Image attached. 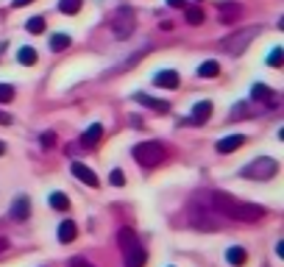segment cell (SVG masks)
I'll return each instance as SVG.
<instances>
[{
	"mask_svg": "<svg viewBox=\"0 0 284 267\" xmlns=\"http://www.w3.org/2000/svg\"><path fill=\"white\" fill-rule=\"evenodd\" d=\"M212 206L220 211L223 217L228 220H240V223H256V220L265 217V209L256 203H248V200H237L228 192H214L212 195Z\"/></svg>",
	"mask_w": 284,
	"mask_h": 267,
	"instance_id": "1",
	"label": "cell"
},
{
	"mask_svg": "<svg viewBox=\"0 0 284 267\" xmlns=\"http://www.w3.org/2000/svg\"><path fill=\"white\" fill-rule=\"evenodd\" d=\"M131 156L137 159V164H140V167H156V164L164 162L167 148H164L162 142H140V145H134Z\"/></svg>",
	"mask_w": 284,
	"mask_h": 267,
	"instance_id": "2",
	"label": "cell"
},
{
	"mask_svg": "<svg viewBox=\"0 0 284 267\" xmlns=\"http://www.w3.org/2000/svg\"><path fill=\"white\" fill-rule=\"evenodd\" d=\"M117 239H120V248H123V253H126V267H145V262H148V253H145V248L137 242L134 231L123 228Z\"/></svg>",
	"mask_w": 284,
	"mask_h": 267,
	"instance_id": "3",
	"label": "cell"
},
{
	"mask_svg": "<svg viewBox=\"0 0 284 267\" xmlns=\"http://www.w3.org/2000/svg\"><path fill=\"white\" fill-rule=\"evenodd\" d=\"M276 173H279V164H276V159H270V156H259L248 167L240 170V176L248 178V181H268V178H273Z\"/></svg>",
	"mask_w": 284,
	"mask_h": 267,
	"instance_id": "4",
	"label": "cell"
},
{
	"mask_svg": "<svg viewBox=\"0 0 284 267\" xmlns=\"http://www.w3.org/2000/svg\"><path fill=\"white\" fill-rule=\"evenodd\" d=\"M262 34L259 28H245V31H237V34H231V36H226L220 42V50L226 53V56H240L242 50L248 48L251 42H254L256 36Z\"/></svg>",
	"mask_w": 284,
	"mask_h": 267,
	"instance_id": "5",
	"label": "cell"
},
{
	"mask_svg": "<svg viewBox=\"0 0 284 267\" xmlns=\"http://www.w3.org/2000/svg\"><path fill=\"white\" fill-rule=\"evenodd\" d=\"M112 31L117 39H128V36L134 34V11L131 8H120L112 20Z\"/></svg>",
	"mask_w": 284,
	"mask_h": 267,
	"instance_id": "6",
	"label": "cell"
},
{
	"mask_svg": "<svg viewBox=\"0 0 284 267\" xmlns=\"http://www.w3.org/2000/svg\"><path fill=\"white\" fill-rule=\"evenodd\" d=\"M70 170H72V176L78 178V181H84L86 187H100V178L95 176V173H92L89 167H86V164H81V162H72V167H70Z\"/></svg>",
	"mask_w": 284,
	"mask_h": 267,
	"instance_id": "7",
	"label": "cell"
},
{
	"mask_svg": "<svg viewBox=\"0 0 284 267\" xmlns=\"http://www.w3.org/2000/svg\"><path fill=\"white\" fill-rule=\"evenodd\" d=\"M11 217L17 220V223H25V220L31 217V200H28V195H20L11 203Z\"/></svg>",
	"mask_w": 284,
	"mask_h": 267,
	"instance_id": "8",
	"label": "cell"
},
{
	"mask_svg": "<svg viewBox=\"0 0 284 267\" xmlns=\"http://www.w3.org/2000/svg\"><path fill=\"white\" fill-rule=\"evenodd\" d=\"M217 11H220L223 22H237V20L242 17V8H240V3H228V0L217 3Z\"/></svg>",
	"mask_w": 284,
	"mask_h": 267,
	"instance_id": "9",
	"label": "cell"
},
{
	"mask_svg": "<svg viewBox=\"0 0 284 267\" xmlns=\"http://www.w3.org/2000/svg\"><path fill=\"white\" fill-rule=\"evenodd\" d=\"M134 100L142 106H148V109H156V112H162V114L170 112V103H167V100H156V98H150V95H145V92H137Z\"/></svg>",
	"mask_w": 284,
	"mask_h": 267,
	"instance_id": "10",
	"label": "cell"
},
{
	"mask_svg": "<svg viewBox=\"0 0 284 267\" xmlns=\"http://www.w3.org/2000/svg\"><path fill=\"white\" fill-rule=\"evenodd\" d=\"M178 81H181V78H178L176 70H162V72H156V78H153V84L164 86V89H176Z\"/></svg>",
	"mask_w": 284,
	"mask_h": 267,
	"instance_id": "11",
	"label": "cell"
},
{
	"mask_svg": "<svg viewBox=\"0 0 284 267\" xmlns=\"http://www.w3.org/2000/svg\"><path fill=\"white\" fill-rule=\"evenodd\" d=\"M209 114H212V103H209V100H201V103L192 106L190 120L195 123V126H201V123H206V120H209Z\"/></svg>",
	"mask_w": 284,
	"mask_h": 267,
	"instance_id": "12",
	"label": "cell"
},
{
	"mask_svg": "<svg viewBox=\"0 0 284 267\" xmlns=\"http://www.w3.org/2000/svg\"><path fill=\"white\" fill-rule=\"evenodd\" d=\"M242 142H245L242 134H231V136H226V139L217 142V153H234L237 148H242Z\"/></svg>",
	"mask_w": 284,
	"mask_h": 267,
	"instance_id": "13",
	"label": "cell"
},
{
	"mask_svg": "<svg viewBox=\"0 0 284 267\" xmlns=\"http://www.w3.org/2000/svg\"><path fill=\"white\" fill-rule=\"evenodd\" d=\"M100 136H103V126H100V123H92V126H89V128L84 131L81 142H84L86 148H95V145L100 142Z\"/></svg>",
	"mask_w": 284,
	"mask_h": 267,
	"instance_id": "14",
	"label": "cell"
},
{
	"mask_svg": "<svg viewBox=\"0 0 284 267\" xmlns=\"http://www.w3.org/2000/svg\"><path fill=\"white\" fill-rule=\"evenodd\" d=\"M56 237H59V242H72V239L78 237V225L72 223V220H64V223L59 225Z\"/></svg>",
	"mask_w": 284,
	"mask_h": 267,
	"instance_id": "15",
	"label": "cell"
},
{
	"mask_svg": "<svg viewBox=\"0 0 284 267\" xmlns=\"http://www.w3.org/2000/svg\"><path fill=\"white\" fill-rule=\"evenodd\" d=\"M217 75H220V64L214 62V59H206L198 67V78H217Z\"/></svg>",
	"mask_w": 284,
	"mask_h": 267,
	"instance_id": "16",
	"label": "cell"
},
{
	"mask_svg": "<svg viewBox=\"0 0 284 267\" xmlns=\"http://www.w3.org/2000/svg\"><path fill=\"white\" fill-rule=\"evenodd\" d=\"M226 259H228V265L240 267V265H245V259H248V253H245V248L234 245V248H228V251H226Z\"/></svg>",
	"mask_w": 284,
	"mask_h": 267,
	"instance_id": "17",
	"label": "cell"
},
{
	"mask_svg": "<svg viewBox=\"0 0 284 267\" xmlns=\"http://www.w3.org/2000/svg\"><path fill=\"white\" fill-rule=\"evenodd\" d=\"M17 62L25 64V67H31V64H36V50L31 48V45H25V48L17 50Z\"/></svg>",
	"mask_w": 284,
	"mask_h": 267,
	"instance_id": "18",
	"label": "cell"
},
{
	"mask_svg": "<svg viewBox=\"0 0 284 267\" xmlns=\"http://www.w3.org/2000/svg\"><path fill=\"white\" fill-rule=\"evenodd\" d=\"M70 42H72V39L67 34H53V36H50V50H53V53L67 50V48H70Z\"/></svg>",
	"mask_w": 284,
	"mask_h": 267,
	"instance_id": "19",
	"label": "cell"
},
{
	"mask_svg": "<svg viewBox=\"0 0 284 267\" xmlns=\"http://www.w3.org/2000/svg\"><path fill=\"white\" fill-rule=\"evenodd\" d=\"M84 0H59V11L62 14H78Z\"/></svg>",
	"mask_w": 284,
	"mask_h": 267,
	"instance_id": "20",
	"label": "cell"
},
{
	"mask_svg": "<svg viewBox=\"0 0 284 267\" xmlns=\"http://www.w3.org/2000/svg\"><path fill=\"white\" fill-rule=\"evenodd\" d=\"M184 17H187V22H190V25H201V22H204V11H201L198 6H187L184 8Z\"/></svg>",
	"mask_w": 284,
	"mask_h": 267,
	"instance_id": "21",
	"label": "cell"
},
{
	"mask_svg": "<svg viewBox=\"0 0 284 267\" xmlns=\"http://www.w3.org/2000/svg\"><path fill=\"white\" fill-rule=\"evenodd\" d=\"M50 206L59 209V211H64V209H70V200H67L64 192H53V195H50Z\"/></svg>",
	"mask_w": 284,
	"mask_h": 267,
	"instance_id": "22",
	"label": "cell"
},
{
	"mask_svg": "<svg viewBox=\"0 0 284 267\" xmlns=\"http://www.w3.org/2000/svg\"><path fill=\"white\" fill-rule=\"evenodd\" d=\"M25 31H28V34H42V31H45V20H42V17H31V20L25 22Z\"/></svg>",
	"mask_w": 284,
	"mask_h": 267,
	"instance_id": "23",
	"label": "cell"
},
{
	"mask_svg": "<svg viewBox=\"0 0 284 267\" xmlns=\"http://www.w3.org/2000/svg\"><path fill=\"white\" fill-rule=\"evenodd\" d=\"M251 98H254V100H268V98H270V86L254 84V89H251Z\"/></svg>",
	"mask_w": 284,
	"mask_h": 267,
	"instance_id": "24",
	"label": "cell"
},
{
	"mask_svg": "<svg viewBox=\"0 0 284 267\" xmlns=\"http://www.w3.org/2000/svg\"><path fill=\"white\" fill-rule=\"evenodd\" d=\"M14 86L11 84H0V103H11V100H14Z\"/></svg>",
	"mask_w": 284,
	"mask_h": 267,
	"instance_id": "25",
	"label": "cell"
},
{
	"mask_svg": "<svg viewBox=\"0 0 284 267\" xmlns=\"http://www.w3.org/2000/svg\"><path fill=\"white\" fill-rule=\"evenodd\" d=\"M109 184H112V187H123V184H126L123 170H112V173H109Z\"/></svg>",
	"mask_w": 284,
	"mask_h": 267,
	"instance_id": "26",
	"label": "cell"
},
{
	"mask_svg": "<svg viewBox=\"0 0 284 267\" xmlns=\"http://www.w3.org/2000/svg\"><path fill=\"white\" fill-rule=\"evenodd\" d=\"M282 56H284V50L276 48V50H273V53L268 56V64H270V67H279V64H282Z\"/></svg>",
	"mask_w": 284,
	"mask_h": 267,
	"instance_id": "27",
	"label": "cell"
},
{
	"mask_svg": "<svg viewBox=\"0 0 284 267\" xmlns=\"http://www.w3.org/2000/svg\"><path fill=\"white\" fill-rule=\"evenodd\" d=\"M42 145H45V148H53V145H56V136H53V131H45V134H42Z\"/></svg>",
	"mask_w": 284,
	"mask_h": 267,
	"instance_id": "28",
	"label": "cell"
},
{
	"mask_svg": "<svg viewBox=\"0 0 284 267\" xmlns=\"http://www.w3.org/2000/svg\"><path fill=\"white\" fill-rule=\"evenodd\" d=\"M31 3H34V0H11V6H14V8H22V6H31Z\"/></svg>",
	"mask_w": 284,
	"mask_h": 267,
	"instance_id": "29",
	"label": "cell"
},
{
	"mask_svg": "<svg viewBox=\"0 0 284 267\" xmlns=\"http://www.w3.org/2000/svg\"><path fill=\"white\" fill-rule=\"evenodd\" d=\"M72 267H95V265H89L86 259H75V262H72Z\"/></svg>",
	"mask_w": 284,
	"mask_h": 267,
	"instance_id": "30",
	"label": "cell"
},
{
	"mask_svg": "<svg viewBox=\"0 0 284 267\" xmlns=\"http://www.w3.org/2000/svg\"><path fill=\"white\" fill-rule=\"evenodd\" d=\"M167 6H173V8H184V0H167Z\"/></svg>",
	"mask_w": 284,
	"mask_h": 267,
	"instance_id": "31",
	"label": "cell"
},
{
	"mask_svg": "<svg viewBox=\"0 0 284 267\" xmlns=\"http://www.w3.org/2000/svg\"><path fill=\"white\" fill-rule=\"evenodd\" d=\"M3 251H8V239L6 237H0V253H3Z\"/></svg>",
	"mask_w": 284,
	"mask_h": 267,
	"instance_id": "32",
	"label": "cell"
},
{
	"mask_svg": "<svg viewBox=\"0 0 284 267\" xmlns=\"http://www.w3.org/2000/svg\"><path fill=\"white\" fill-rule=\"evenodd\" d=\"M0 123H3V126H8V123H11V117H8V114H0Z\"/></svg>",
	"mask_w": 284,
	"mask_h": 267,
	"instance_id": "33",
	"label": "cell"
},
{
	"mask_svg": "<svg viewBox=\"0 0 284 267\" xmlns=\"http://www.w3.org/2000/svg\"><path fill=\"white\" fill-rule=\"evenodd\" d=\"M3 153H6V145H3V142H0V156H3Z\"/></svg>",
	"mask_w": 284,
	"mask_h": 267,
	"instance_id": "34",
	"label": "cell"
}]
</instances>
